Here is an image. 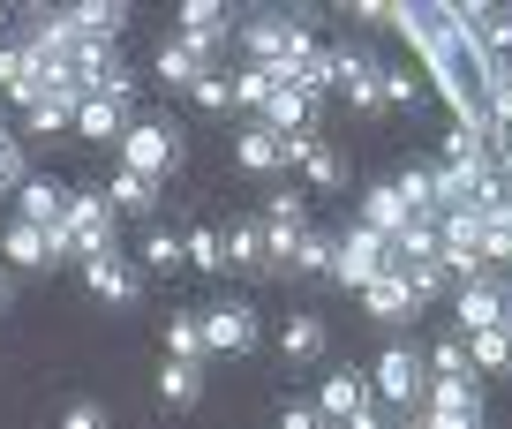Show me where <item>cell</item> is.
<instances>
[{
    "mask_svg": "<svg viewBox=\"0 0 512 429\" xmlns=\"http://www.w3.org/2000/svg\"><path fill=\"white\" fill-rule=\"evenodd\" d=\"M392 189H400L407 204H415V219H437V196H430V174H422V166H407V174H392Z\"/></svg>",
    "mask_w": 512,
    "mask_h": 429,
    "instance_id": "40",
    "label": "cell"
},
{
    "mask_svg": "<svg viewBox=\"0 0 512 429\" xmlns=\"http://www.w3.org/2000/svg\"><path fill=\"white\" fill-rule=\"evenodd\" d=\"M279 83H294V91H302L309 106H317V98L332 91V53H324V46H309V53H302V61H294V68H287Z\"/></svg>",
    "mask_w": 512,
    "mask_h": 429,
    "instance_id": "31",
    "label": "cell"
},
{
    "mask_svg": "<svg viewBox=\"0 0 512 429\" xmlns=\"http://www.w3.org/2000/svg\"><path fill=\"white\" fill-rule=\"evenodd\" d=\"M0 256H8V271H53V256H46V234H38V226H8V234H0Z\"/></svg>",
    "mask_w": 512,
    "mask_h": 429,
    "instance_id": "25",
    "label": "cell"
},
{
    "mask_svg": "<svg viewBox=\"0 0 512 429\" xmlns=\"http://www.w3.org/2000/svg\"><path fill=\"white\" fill-rule=\"evenodd\" d=\"M400 279H407V294H415V302H437V294H452V271L437 264V256H430V264H407Z\"/></svg>",
    "mask_w": 512,
    "mask_h": 429,
    "instance_id": "35",
    "label": "cell"
},
{
    "mask_svg": "<svg viewBox=\"0 0 512 429\" xmlns=\"http://www.w3.org/2000/svg\"><path fill=\"white\" fill-rule=\"evenodd\" d=\"M68 31L91 38V46H113V38L128 31V0H83V8H61Z\"/></svg>",
    "mask_w": 512,
    "mask_h": 429,
    "instance_id": "15",
    "label": "cell"
},
{
    "mask_svg": "<svg viewBox=\"0 0 512 429\" xmlns=\"http://www.w3.org/2000/svg\"><path fill=\"white\" fill-rule=\"evenodd\" d=\"M384 113H407V106H415V98H422V83L415 76H407V68H384Z\"/></svg>",
    "mask_w": 512,
    "mask_h": 429,
    "instance_id": "42",
    "label": "cell"
},
{
    "mask_svg": "<svg viewBox=\"0 0 512 429\" xmlns=\"http://www.w3.org/2000/svg\"><path fill=\"white\" fill-rule=\"evenodd\" d=\"M204 317V354H249L256 347V309L249 302H219V309H196Z\"/></svg>",
    "mask_w": 512,
    "mask_h": 429,
    "instance_id": "11",
    "label": "cell"
},
{
    "mask_svg": "<svg viewBox=\"0 0 512 429\" xmlns=\"http://www.w3.org/2000/svg\"><path fill=\"white\" fill-rule=\"evenodd\" d=\"M392 31L422 53V68H430L437 98L452 106V121H467V128L490 121V61L475 53V38L460 31L452 8H437V0H407V8H392Z\"/></svg>",
    "mask_w": 512,
    "mask_h": 429,
    "instance_id": "1",
    "label": "cell"
},
{
    "mask_svg": "<svg viewBox=\"0 0 512 429\" xmlns=\"http://www.w3.org/2000/svg\"><path fill=\"white\" fill-rule=\"evenodd\" d=\"M279 151H287V166L309 174V189H347V159H339L317 128H309V136H279Z\"/></svg>",
    "mask_w": 512,
    "mask_h": 429,
    "instance_id": "10",
    "label": "cell"
},
{
    "mask_svg": "<svg viewBox=\"0 0 512 429\" xmlns=\"http://www.w3.org/2000/svg\"><path fill=\"white\" fill-rule=\"evenodd\" d=\"M76 136H91V143H121V136H128V106L83 98V106H76Z\"/></svg>",
    "mask_w": 512,
    "mask_h": 429,
    "instance_id": "26",
    "label": "cell"
},
{
    "mask_svg": "<svg viewBox=\"0 0 512 429\" xmlns=\"http://www.w3.org/2000/svg\"><path fill=\"white\" fill-rule=\"evenodd\" d=\"M369 384H377V399H384L392 414H415L422 392H430V362H422V347H384Z\"/></svg>",
    "mask_w": 512,
    "mask_h": 429,
    "instance_id": "5",
    "label": "cell"
},
{
    "mask_svg": "<svg viewBox=\"0 0 512 429\" xmlns=\"http://www.w3.org/2000/svg\"><path fill=\"white\" fill-rule=\"evenodd\" d=\"M279 354H287L294 369L324 362V354H332V324H324L317 309H294V317H287V332H279Z\"/></svg>",
    "mask_w": 512,
    "mask_h": 429,
    "instance_id": "12",
    "label": "cell"
},
{
    "mask_svg": "<svg viewBox=\"0 0 512 429\" xmlns=\"http://www.w3.org/2000/svg\"><path fill=\"white\" fill-rule=\"evenodd\" d=\"M362 309H369L377 324H415V317H422V302L407 294V279H400V271L369 279V286H362Z\"/></svg>",
    "mask_w": 512,
    "mask_h": 429,
    "instance_id": "14",
    "label": "cell"
},
{
    "mask_svg": "<svg viewBox=\"0 0 512 429\" xmlns=\"http://www.w3.org/2000/svg\"><path fill=\"white\" fill-rule=\"evenodd\" d=\"M279 429H324V414L317 407H287V414H279Z\"/></svg>",
    "mask_w": 512,
    "mask_h": 429,
    "instance_id": "46",
    "label": "cell"
},
{
    "mask_svg": "<svg viewBox=\"0 0 512 429\" xmlns=\"http://www.w3.org/2000/svg\"><path fill=\"white\" fill-rule=\"evenodd\" d=\"M400 429H430V422H422V414H400Z\"/></svg>",
    "mask_w": 512,
    "mask_h": 429,
    "instance_id": "48",
    "label": "cell"
},
{
    "mask_svg": "<svg viewBox=\"0 0 512 429\" xmlns=\"http://www.w3.org/2000/svg\"><path fill=\"white\" fill-rule=\"evenodd\" d=\"M234 159H241V174H264V181L287 174V151H279V136H272L264 121H249V128L234 136Z\"/></svg>",
    "mask_w": 512,
    "mask_h": 429,
    "instance_id": "18",
    "label": "cell"
},
{
    "mask_svg": "<svg viewBox=\"0 0 512 429\" xmlns=\"http://www.w3.org/2000/svg\"><path fill=\"white\" fill-rule=\"evenodd\" d=\"M279 91V68H234V106L241 113H264Z\"/></svg>",
    "mask_w": 512,
    "mask_h": 429,
    "instance_id": "33",
    "label": "cell"
},
{
    "mask_svg": "<svg viewBox=\"0 0 512 429\" xmlns=\"http://www.w3.org/2000/svg\"><path fill=\"white\" fill-rule=\"evenodd\" d=\"M8 302H16V271L0 264V309H8Z\"/></svg>",
    "mask_w": 512,
    "mask_h": 429,
    "instance_id": "47",
    "label": "cell"
},
{
    "mask_svg": "<svg viewBox=\"0 0 512 429\" xmlns=\"http://www.w3.org/2000/svg\"><path fill=\"white\" fill-rule=\"evenodd\" d=\"M256 121L272 128V136H309V128H317V106H309V98L294 91V83H279V91H272V106L256 113Z\"/></svg>",
    "mask_w": 512,
    "mask_h": 429,
    "instance_id": "20",
    "label": "cell"
},
{
    "mask_svg": "<svg viewBox=\"0 0 512 429\" xmlns=\"http://www.w3.org/2000/svg\"><path fill=\"white\" fill-rule=\"evenodd\" d=\"M0 31H8V8H0Z\"/></svg>",
    "mask_w": 512,
    "mask_h": 429,
    "instance_id": "49",
    "label": "cell"
},
{
    "mask_svg": "<svg viewBox=\"0 0 512 429\" xmlns=\"http://www.w3.org/2000/svg\"><path fill=\"white\" fill-rule=\"evenodd\" d=\"M61 429H113V407H106V399H68Z\"/></svg>",
    "mask_w": 512,
    "mask_h": 429,
    "instance_id": "41",
    "label": "cell"
},
{
    "mask_svg": "<svg viewBox=\"0 0 512 429\" xmlns=\"http://www.w3.org/2000/svg\"><path fill=\"white\" fill-rule=\"evenodd\" d=\"M452 16H460V31L475 38V53L490 68L512 61V8H497V0H467V8H452Z\"/></svg>",
    "mask_w": 512,
    "mask_h": 429,
    "instance_id": "9",
    "label": "cell"
},
{
    "mask_svg": "<svg viewBox=\"0 0 512 429\" xmlns=\"http://www.w3.org/2000/svg\"><path fill=\"white\" fill-rule=\"evenodd\" d=\"M144 271H166V279H174V271H181V234L151 226V234H144Z\"/></svg>",
    "mask_w": 512,
    "mask_h": 429,
    "instance_id": "37",
    "label": "cell"
},
{
    "mask_svg": "<svg viewBox=\"0 0 512 429\" xmlns=\"http://www.w3.org/2000/svg\"><path fill=\"white\" fill-rule=\"evenodd\" d=\"M174 16H181V38H189V31H211V23H226V8H219V0H181Z\"/></svg>",
    "mask_w": 512,
    "mask_h": 429,
    "instance_id": "44",
    "label": "cell"
},
{
    "mask_svg": "<svg viewBox=\"0 0 512 429\" xmlns=\"http://www.w3.org/2000/svg\"><path fill=\"white\" fill-rule=\"evenodd\" d=\"M226 271H272V264H264V226H256V219H241V226H226Z\"/></svg>",
    "mask_w": 512,
    "mask_h": 429,
    "instance_id": "28",
    "label": "cell"
},
{
    "mask_svg": "<svg viewBox=\"0 0 512 429\" xmlns=\"http://www.w3.org/2000/svg\"><path fill=\"white\" fill-rule=\"evenodd\" d=\"M181 264L226 279V241H219V226H189V234H181Z\"/></svg>",
    "mask_w": 512,
    "mask_h": 429,
    "instance_id": "30",
    "label": "cell"
},
{
    "mask_svg": "<svg viewBox=\"0 0 512 429\" xmlns=\"http://www.w3.org/2000/svg\"><path fill=\"white\" fill-rule=\"evenodd\" d=\"M151 68L166 76V91H196V83L211 76V61L189 46V38H159V61H151Z\"/></svg>",
    "mask_w": 512,
    "mask_h": 429,
    "instance_id": "17",
    "label": "cell"
},
{
    "mask_svg": "<svg viewBox=\"0 0 512 429\" xmlns=\"http://www.w3.org/2000/svg\"><path fill=\"white\" fill-rule=\"evenodd\" d=\"M83 286H91L106 309H136L144 302V271L128 264L121 249H106V256H83Z\"/></svg>",
    "mask_w": 512,
    "mask_h": 429,
    "instance_id": "8",
    "label": "cell"
},
{
    "mask_svg": "<svg viewBox=\"0 0 512 429\" xmlns=\"http://www.w3.org/2000/svg\"><path fill=\"white\" fill-rule=\"evenodd\" d=\"M16 204H23V226H38V234H53V226H61V211H68V189L61 181H23L16 189Z\"/></svg>",
    "mask_w": 512,
    "mask_h": 429,
    "instance_id": "21",
    "label": "cell"
},
{
    "mask_svg": "<svg viewBox=\"0 0 512 429\" xmlns=\"http://www.w3.org/2000/svg\"><path fill=\"white\" fill-rule=\"evenodd\" d=\"M422 422H430V429H490V414H482V384L475 377H430V392H422Z\"/></svg>",
    "mask_w": 512,
    "mask_h": 429,
    "instance_id": "6",
    "label": "cell"
},
{
    "mask_svg": "<svg viewBox=\"0 0 512 429\" xmlns=\"http://www.w3.org/2000/svg\"><path fill=\"white\" fill-rule=\"evenodd\" d=\"M0 136H8V128H0Z\"/></svg>",
    "mask_w": 512,
    "mask_h": 429,
    "instance_id": "50",
    "label": "cell"
},
{
    "mask_svg": "<svg viewBox=\"0 0 512 429\" xmlns=\"http://www.w3.org/2000/svg\"><path fill=\"white\" fill-rule=\"evenodd\" d=\"M113 151H121L128 174H144V181L181 174V128L174 121H128V136L113 143Z\"/></svg>",
    "mask_w": 512,
    "mask_h": 429,
    "instance_id": "4",
    "label": "cell"
},
{
    "mask_svg": "<svg viewBox=\"0 0 512 429\" xmlns=\"http://www.w3.org/2000/svg\"><path fill=\"white\" fill-rule=\"evenodd\" d=\"M166 362H196V369L211 362V354H204V317H196V309L166 317Z\"/></svg>",
    "mask_w": 512,
    "mask_h": 429,
    "instance_id": "27",
    "label": "cell"
},
{
    "mask_svg": "<svg viewBox=\"0 0 512 429\" xmlns=\"http://www.w3.org/2000/svg\"><path fill=\"white\" fill-rule=\"evenodd\" d=\"M264 226H279V234H309L302 196H294V189H272V196H264Z\"/></svg>",
    "mask_w": 512,
    "mask_h": 429,
    "instance_id": "34",
    "label": "cell"
},
{
    "mask_svg": "<svg viewBox=\"0 0 512 429\" xmlns=\"http://www.w3.org/2000/svg\"><path fill=\"white\" fill-rule=\"evenodd\" d=\"M422 362H430V377H475V362H467V339H437ZM475 384H482V377H475Z\"/></svg>",
    "mask_w": 512,
    "mask_h": 429,
    "instance_id": "36",
    "label": "cell"
},
{
    "mask_svg": "<svg viewBox=\"0 0 512 429\" xmlns=\"http://www.w3.org/2000/svg\"><path fill=\"white\" fill-rule=\"evenodd\" d=\"M76 106H83L76 83H68V91H46L38 106H23V136H61V128H76Z\"/></svg>",
    "mask_w": 512,
    "mask_h": 429,
    "instance_id": "19",
    "label": "cell"
},
{
    "mask_svg": "<svg viewBox=\"0 0 512 429\" xmlns=\"http://www.w3.org/2000/svg\"><path fill=\"white\" fill-rule=\"evenodd\" d=\"M362 226H369V234H384V241H400L407 226H415V204H407L392 181H377V189L362 196Z\"/></svg>",
    "mask_w": 512,
    "mask_h": 429,
    "instance_id": "16",
    "label": "cell"
},
{
    "mask_svg": "<svg viewBox=\"0 0 512 429\" xmlns=\"http://www.w3.org/2000/svg\"><path fill=\"white\" fill-rule=\"evenodd\" d=\"M98 196H106V204H113V219H121V211H128V219H151V211H159V181L128 174V166H121V174H113V181H106V189H98Z\"/></svg>",
    "mask_w": 512,
    "mask_h": 429,
    "instance_id": "22",
    "label": "cell"
},
{
    "mask_svg": "<svg viewBox=\"0 0 512 429\" xmlns=\"http://www.w3.org/2000/svg\"><path fill=\"white\" fill-rule=\"evenodd\" d=\"M362 407H369V384L354 377V369H332V377L317 384V414H324V429H347Z\"/></svg>",
    "mask_w": 512,
    "mask_h": 429,
    "instance_id": "13",
    "label": "cell"
},
{
    "mask_svg": "<svg viewBox=\"0 0 512 429\" xmlns=\"http://www.w3.org/2000/svg\"><path fill=\"white\" fill-rule=\"evenodd\" d=\"M384 68H369V76H354V83H339V91H347V106L354 113H362V121H377V113H384Z\"/></svg>",
    "mask_w": 512,
    "mask_h": 429,
    "instance_id": "38",
    "label": "cell"
},
{
    "mask_svg": "<svg viewBox=\"0 0 512 429\" xmlns=\"http://www.w3.org/2000/svg\"><path fill=\"white\" fill-rule=\"evenodd\" d=\"M159 399L166 407H196V399H204V369L196 362H166L159 369Z\"/></svg>",
    "mask_w": 512,
    "mask_h": 429,
    "instance_id": "32",
    "label": "cell"
},
{
    "mask_svg": "<svg viewBox=\"0 0 512 429\" xmlns=\"http://www.w3.org/2000/svg\"><path fill=\"white\" fill-rule=\"evenodd\" d=\"M309 46H317V38H309L302 16H249V23H241V53H249V68H279V76H287Z\"/></svg>",
    "mask_w": 512,
    "mask_h": 429,
    "instance_id": "3",
    "label": "cell"
},
{
    "mask_svg": "<svg viewBox=\"0 0 512 429\" xmlns=\"http://www.w3.org/2000/svg\"><path fill=\"white\" fill-rule=\"evenodd\" d=\"M467 362H475V377H505V369H512V324L475 332V339H467Z\"/></svg>",
    "mask_w": 512,
    "mask_h": 429,
    "instance_id": "29",
    "label": "cell"
},
{
    "mask_svg": "<svg viewBox=\"0 0 512 429\" xmlns=\"http://www.w3.org/2000/svg\"><path fill=\"white\" fill-rule=\"evenodd\" d=\"M497 324H512V279L505 271H482V279L452 286V339L497 332Z\"/></svg>",
    "mask_w": 512,
    "mask_h": 429,
    "instance_id": "2",
    "label": "cell"
},
{
    "mask_svg": "<svg viewBox=\"0 0 512 429\" xmlns=\"http://www.w3.org/2000/svg\"><path fill=\"white\" fill-rule=\"evenodd\" d=\"M189 106H196V113H226V106H234V76H226V68H211V76L189 91Z\"/></svg>",
    "mask_w": 512,
    "mask_h": 429,
    "instance_id": "39",
    "label": "cell"
},
{
    "mask_svg": "<svg viewBox=\"0 0 512 429\" xmlns=\"http://www.w3.org/2000/svg\"><path fill=\"white\" fill-rule=\"evenodd\" d=\"M23 181H31V166H23V143H16V136H0V196L23 189Z\"/></svg>",
    "mask_w": 512,
    "mask_h": 429,
    "instance_id": "43",
    "label": "cell"
},
{
    "mask_svg": "<svg viewBox=\"0 0 512 429\" xmlns=\"http://www.w3.org/2000/svg\"><path fill=\"white\" fill-rule=\"evenodd\" d=\"M384 271H392V241L369 234V226H347V234H339V256H332V279L362 294V286L384 279Z\"/></svg>",
    "mask_w": 512,
    "mask_h": 429,
    "instance_id": "7",
    "label": "cell"
},
{
    "mask_svg": "<svg viewBox=\"0 0 512 429\" xmlns=\"http://www.w3.org/2000/svg\"><path fill=\"white\" fill-rule=\"evenodd\" d=\"M0 98H16V106H38V98H46V83H38V68H31L23 46H0Z\"/></svg>",
    "mask_w": 512,
    "mask_h": 429,
    "instance_id": "23",
    "label": "cell"
},
{
    "mask_svg": "<svg viewBox=\"0 0 512 429\" xmlns=\"http://www.w3.org/2000/svg\"><path fill=\"white\" fill-rule=\"evenodd\" d=\"M332 256H339V234H317V226H309V234L294 241L287 271H294V279H332Z\"/></svg>",
    "mask_w": 512,
    "mask_h": 429,
    "instance_id": "24",
    "label": "cell"
},
{
    "mask_svg": "<svg viewBox=\"0 0 512 429\" xmlns=\"http://www.w3.org/2000/svg\"><path fill=\"white\" fill-rule=\"evenodd\" d=\"M347 16H354V23H369V31H392V0H354Z\"/></svg>",
    "mask_w": 512,
    "mask_h": 429,
    "instance_id": "45",
    "label": "cell"
}]
</instances>
